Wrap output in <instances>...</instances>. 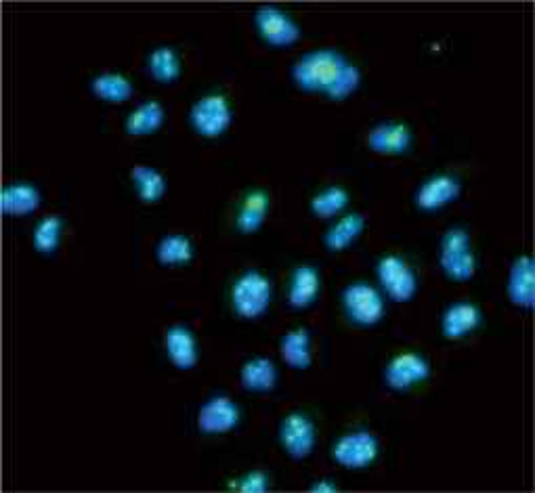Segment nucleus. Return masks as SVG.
I'll use <instances>...</instances> for the list:
<instances>
[{
    "label": "nucleus",
    "instance_id": "25",
    "mask_svg": "<svg viewBox=\"0 0 535 493\" xmlns=\"http://www.w3.org/2000/svg\"><path fill=\"white\" fill-rule=\"evenodd\" d=\"M91 91L99 101L114 103V105L131 101L135 95L133 82L118 72H105V74L95 76L91 82Z\"/></svg>",
    "mask_w": 535,
    "mask_h": 493
},
{
    "label": "nucleus",
    "instance_id": "27",
    "mask_svg": "<svg viewBox=\"0 0 535 493\" xmlns=\"http://www.w3.org/2000/svg\"><path fill=\"white\" fill-rule=\"evenodd\" d=\"M131 181L135 183L143 204H158L166 196V179L152 166H135L131 170Z\"/></svg>",
    "mask_w": 535,
    "mask_h": 493
},
{
    "label": "nucleus",
    "instance_id": "28",
    "mask_svg": "<svg viewBox=\"0 0 535 493\" xmlns=\"http://www.w3.org/2000/svg\"><path fill=\"white\" fill-rule=\"evenodd\" d=\"M349 191L340 185H332L321 189L319 194L311 198V212L317 219H334L336 214H340L349 206Z\"/></svg>",
    "mask_w": 535,
    "mask_h": 493
},
{
    "label": "nucleus",
    "instance_id": "17",
    "mask_svg": "<svg viewBox=\"0 0 535 493\" xmlns=\"http://www.w3.org/2000/svg\"><path fill=\"white\" fill-rule=\"evenodd\" d=\"M321 292V273L313 265H301L292 271L288 288V305L292 309L311 307Z\"/></svg>",
    "mask_w": 535,
    "mask_h": 493
},
{
    "label": "nucleus",
    "instance_id": "21",
    "mask_svg": "<svg viewBox=\"0 0 535 493\" xmlns=\"http://www.w3.org/2000/svg\"><path fill=\"white\" fill-rule=\"evenodd\" d=\"M269 208H271V198H269L267 191L265 189H252L240 206L235 227H238V231L244 235L256 233L265 225Z\"/></svg>",
    "mask_w": 535,
    "mask_h": 493
},
{
    "label": "nucleus",
    "instance_id": "20",
    "mask_svg": "<svg viewBox=\"0 0 535 493\" xmlns=\"http://www.w3.org/2000/svg\"><path fill=\"white\" fill-rule=\"evenodd\" d=\"M366 217L361 212H349L338 219L324 235V246L330 252H345L351 244L359 240V235L366 231Z\"/></svg>",
    "mask_w": 535,
    "mask_h": 493
},
{
    "label": "nucleus",
    "instance_id": "3",
    "mask_svg": "<svg viewBox=\"0 0 535 493\" xmlns=\"http://www.w3.org/2000/svg\"><path fill=\"white\" fill-rule=\"evenodd\" d=\"M271 300L273 284L265 273L256 269L244 271L231 286V307L242 319L252 321L263 317L271 307Z\"/></svg>",
    "mask_w": 535,
    "mask_h": 493
},
{
    "label": "nucleus",
    "instance_id": "26",
    "mask_svg": "<svg viewBox=\"0 0 535 493\" xmlns=\"http://www.w3.org/2000/svg\"><path fill=\"white\" fill-rule=\"evenodd\" d=\"M156 259L162 267H185L194 261V244L183 233H168L156 246Z\"/></svg>",
    "mask_w": 535,
    "mask_h": 493
},
{
    "label": "nucleus",
    "instance_id": "7",
    "mask_svg": "<svg viewBox=\"0 0 535 493\" xmlns=\"http://www.w3.org/2000/svg\"><path fill=\"white\" fill-rule=\"evenodd\" d=\"M380 454V441L370 431H351L336 439L332 445V458L347 470H363L376 462Z\"/></svg>",
    "mask_w": 535,
    "mask_h": 493
},
{
    "label": "nucleus",
    "instance_id": "9",
    "mask_svg": "<svg viewBox=\"0 0 535 493\" xmlns=\"http://www.w3.org/2000/svg\"><path fill=\"white\" fill-rule=\"evenodd\" d=\"M431 376V363H428L420 353L414 351H405L395 355L387 368H384V384L387 389L405 393Z\"/></svg>",
    "mask_w": 535,
    "mask_h": 493
},
{
    "label": "nucleus",
    "instance_id": "8",
    "mask_svg": "<svg viewBox=\"0 0 535 493\" xmlns=\"http://www.w3.org/2000/svg\"><path fill=\"white\" fill-rule=\"evenodd\" d=\"M254 26L259 36L275 49L294 47L303 38V28L277 7H261L254 13Z\"/></svg>",
    "mask_w": 535,
    "mask_h": 493
},
{
    "label": "nucleus",
    "instance_id": "12",
    "mask_svg": "<svg viewBox=\"0 0 535 493\" xmlns=\"http://www.w3.org/2000/svg\"><path fill=\"white\" fill-rule=\"evenodd\" d=\"M462 194V183L454 175H435L431 179H426L414 196V204L422 212H435L445 208L447 204H452L460 198Z\"/></svg>",
    "mask_w": 535,
    "mask_h": 493
},
{
    "label": "nucleus",
    "instance_id": "31",
    "mask_svg": "<svg viewBox=\"0 0 535 493\" xmlns=\"http://www.w3.org/2000/svg\"><path fill=\"white\" fill-rule=\"evenodd\" d=\"M311 491H315V493H334V491H338V487L330 479H319V481H315L311 485Z\"/></svg>",
    "mask_w": 535,
    "mask_h": 493
},
{
    "label": "nucleus",
    "instance_id": "2",
    "mask_svg": "<svg viewBox=\"0 0 535 493\" xmlns=\"http://www.w3.org/2000/svg\"><path fill=\"white\" fill-rule=\"evenodd\" d=\"M439 265L449 282L466 284L477 273V256L470 235L462 227H452L443 233L439 248Z\"/></svg>",
    "mask_w": 535,
    "mask_h": 493
},
{
    "label": "nucleus",
    "instance_id": "24",
    "mask_svg": "<svg viewBox=\"0 0 535 493\" xmlns=\"http://www.w3.org/2000/svg\"><path fill=\"white\" fill-rule=\"evenodd\" d=\"M147 72L158 84H175L183 74V61L177 49L162 45L147 55Z\"/></svg>",
    "mask_w": 535,
    "mask_h": 493
},
{
    "label": "nucleus",
    "instance_id": "13",
    "mask_svg": "<svg viewBox=\"0 0 535 493\" xmlns=\"http://www.w3.org/2000/svg\"><path fill=\"white\" fill-rule=\"evenodd\" d=\"M370 152L378 156H403L414 143L412 128L403 122H384L374 126L366 139Z\"/></svg>",
    "mask_w": 535,
    "mask_h": 493
},
{
    "label": "nucleus",
    "instance_id": "4",
    "mask_svg": "<svg viewBox=\"0 0 535 493\" xmlns=\"http://www.w3.org/2000/svg\"><path fill=\"white\" fill-rule=\"evenodd\" d=\"M233 122V107L221 93H210L198 99L189 110V124L204 139L223 137Z\"/></svg>",
    "mask_w": 535,
    "mask_h": 493
},
{
    "label": "nucleus",
    "instance_id": "14",
    "mask_svg": "<svg viewBox=\"0 0 535 493\" xmlns=\"http://www.w3.org/2000/svg\"><path fill=\"white\" fill-rule=\"evenodd\" d=\"M164 349L168 359L173 361V366L177 370L189 372L198 366L200 361V351H198V342L194 332H191L187 326H170L164 334Z\"/></svg>",
    "mask_w": 535,
    "mask_h": 493
},
{
    "label": "nucleus",
    "instance_id": "6",
    "mask_svg": "<svg viewBox=\"0 0 535 493\" xmlns=\"http://www.w3.org/2000/svg\"><path fill=\"white\" fill-rule=\"evenodd\" d=\"M378 282L382 290L393 298L395 303H410L418 294V275L412 265L399 254L382 256L376 267Z\"/></svg>",
    "mask_w": 535,
    "mask_h": 493
},
{
    "label": "nucleus",
    "instance_id": "15",
    "mask_svg": "<svg viewBox=\"0 0 535 493\" xmlns=\"http://www.w3.org/2000/svg\"><path fill=\"white\" fill-rule=\"evenodd\" d=\"M483 324V313L475 303H454L443 311L441 334L447 340H462Z\"/></svg>",
    "mask_w": 535,
    "mask_h": 493
},
{
    "label": "nucleus",
    "instance_id": "23",
    "mask_svg": "<svg viewBox=\"0 0 535 493\" xmlns=\"http://www.w3.org/2000/svg\"><path fill=\"white\" fill-rule=\"evenodd\" d=\"M3 210L7 217H28L40 208V191L30 183H11L3 189Z\"/></svg>",
    "mask_w": 535,
    "mask_h": 493
},
{
    "label": "nucleus",
    "instance_id": "30",
    "mask_svg": "<svg viewBox=\"0 0 535 493\" xmlns=\"http://www.w3.org/2000/svg\"><path fill=\"white\" fill-rule=\"evenodd\" d=\"M231 489H238L244 493H265L271 487V479L265 473V470H252V473H246L238 481H229Z\"/></svg>",
    "mask_w": 535,
    "mask_h": 493
},
{
    "label": "nucleus",
    "instance_id": "1",
    "mask_svg": "<svg viewBox=\"0 0 535 493\" xmlns=\"http://www.w3.org/2000/svg\"><path fill=\"white\" fill-rule=\"evenodd\" d=\"M292 80L303 93L324 95L328 101L340 103L361 87V70L336 49H317L294 63Z\"/></svg>",
    "mask_w": 535,
    "mask_h": 493
},
{
    "label": "nucleus",
    "instance_id": "16",
    "mask_svg": "<svg viewBox=\"0 0 535 493\" xmlns=\"http://www.w3.org/2000/svg\"><path fill=\"white\" fill-rule=\"evenodd\" d=\"M535 277H533V259L529 254L515 259L508 273L506 292L510 303L519 309H531L535 303Z\"/></svg>",
    "mask_w": 535,
    "mask_h": 493
},
{
    "label": "nucleus",
    "instance_id": "18",
    "mask_svg": "<svg viewBox=\"0 0 535 493\" xmlns=\"http://www.w3.org/2000/svg\"><path fill=\"white\" fill-rule=\"evenodd\" d=\"M166 120V110L160 101H145L137 110L128 114L124 122V133L131 137L156 135Z\"/></svg>",
    "mask_w": 535,
    "mask_h": 493
},
{
    "label": "nucleus",
    "instance_id": "10",
    "mask_svg": "<svg viewBox=\"0 0 535 493\" xmlns=\"http://www.w3.org/2000/svg\"><path fill=\"white\" fill-rule=\"evenodd\" d=\"M280 443L292 460H305L317 445L315 422L305 412H290L280 424Z\"/></svg>",
    "mask_w": 535,
    "mask_h": 493
},
{
    "label": "nucleus",
    "instance_id": "11",
    "mask_svg": "<svg viewBox=\"0 0 535 493\" xmlns=\"http://www.w3.org/2000/svg\"><path fill=\"white\" fill-rule=\"evenodd\" d=\"M240 407L227 395L210 397L198 410V428L204 435H225L240 424Z\"/></svg>",
    "mask_w": 535,
    "mask_h": 493
},
{
    "label": "nucleus",
    "instance_id": "22",
    "mask_svg": "<svg viewBox=\"0 0 535 493\" xmlns=\"http://www.w3.org/2000/svg\"><path fill=\"white\" fill-rule=\"evenodd\" d=\"M240 382L248 393H269L277 387V368L269 357H252L248 359L242 372Z\"/></svg>",
    "mask_w": 535,
    "mask_h": 493
},
{
    "label": "nucleus",
    "instance_id": "5",
    "mask_svg": "<svg viewBox=\"0 0 535 493\" xmlns=\"http://www.w3.org/2000/svg\"><path fill=\"white\" fill-rule=\"evenodd\" d=\"M342 309H345L347 319L355 326L372 328L384 319V298L382 294L366 284V282H353L342 290Z\"/></svg>",
    "mask_w": 535,
    "mask_h": 493
},
{
    "label": "nucleus",
    "instance_id": "19",
    "mask_svg": "<svg viewBox=\"0 0 535 493\" xmlns=\"http://www.w3.org/2000/svg\"><path fill=\"white\" fill-rule=\"evenodd\" d=\"M280 355L292 370H309L313 363L311 334L307 328H294L280 340Z\"/></svg>",
    "mask_w": 535,
    "mask_h": 493
},
{
    "label": "nucleus",
    "instance_id": "29",
    "mask_svg": "<svg viewBox=\"0 0 535 493\" xmlns=\"http://www.w3.org/2000/svg\"><path fill=\"white\" fill-rule=\"evenodd\" d=\"M61 233H63V219L55 217H45L42 221H38L34 235H32V246L38 254H45L51 256L57 252L59 244H61Z\"/></svg>",
    "mask_w": 535,
    "mask_h": 493
}]
</instances>
